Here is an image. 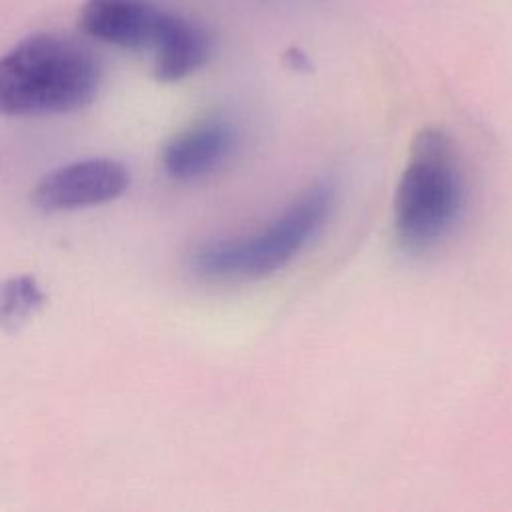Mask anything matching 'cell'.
I'll use <instances>...</instances> for the list:
<instances>
[{
    "label": "cell",
    "mask_w": 512,
    "mask_h": 512,
    "mask_svg": "<svg viewBox=\"0 0 512 512\" xmlns=\"http://www.w3.org/2000/svg\"><path fill=\"white\" fill-rule=\"evenodd\" d=\"M92 50L60 34H34L0 56V114L46 116L86 108L100 88Z\"/></svg>",
    "instance_id": "1"
},
{
    "label": "cell",
    "mask_w": 512,
    "mask_h": 512,
    "mask_svg": "<svg viewBox=\"0 0 512 512\" xmlns=\"http://www.w3.org/2000/svg\"><path fill=\"white\" fill-rule=\"evenodd\" d=\"M464 202V180L452 138L422 128L410 146L394 198V232L410 254L436 248L454 228Z\"/></svg>",
    "instance_id": "2"
},
{
    "label": "cell",
    "mask_w": 512,
    "mask_h": 512,
    "mask_svg": "<svg viewBox=\"0 0 512 512\" xmlns=\"http://www.w3.org/2000/svg\"><path fill=\"white\" fill-rule=\"evenodd\" d=\"M332 206V186L314 184L264 228L198 246L190 256L192 270L214 280H258L270 276L290 264L314 240Z\"/></svg>",
    "instance_id": "3"
},
{
    "label": "cell",
    "mask_w": 512,
    "mask_h": 512,
    "mask_svg": "<svg viewBox=\"0 0 512 512\" xmlns=\"http://www.w3.org/2000/svg\"><path fill=\"white\" fill-rule=\"evenodd\" d=\"M130 186L128 168L112 158H84L62 164L40 178L32 200L46 212L76 210L110 202Z\"/></svg>",
    "instance_id": "4"
},
{
    "label": "cell",
    "mask_w": 512,
    "mask_h": 512,
    "mask_svg": "<svg viewBox=\"0 0 512 512\" xmlns=\"http://www.w3.org/2000/svg\"><path fill=\"white\" fill-rule=\"evenodd\" d=\"M170 10L154 0H86L80 28L102 42L128 50H154Z\"/></svg>",
    "instance_id": "5"
},
{
    "label": "cell",
    "mask_w": 512,
    "mask_h": 512,
    "mask_svg": "<svg viewBox=\"0 0 512 512\" xmlns=\"http://www.w3.org/2000/svg\"><path fill=\"white\" fill-rule=\"evenodd\" d=\"M236 144L234 128L222 118L200 120L174 134L162 148V168L176 180H194L216 170Z\"/></svg>",
    "instance_id": "6"
},
{
    "label": "cell",
    "mask_w": 512,
    "mask_h": 512,
    "mask_svg": "<svg viewBox=\"0 0 512 512\" xmlns=\"http://www.w3.org/2000/svg\"><path fill=\"white\" fill-rule=\"evenodd\" d=\"M210 34L194 20L170 12L154 52V76L176 82L196 72L210 56Z\"/></svg>",
    "instance_id": "7"
},
{
    "label": "cell",
    "mask_w": 512,
    "mask_h": 512,
    "mask_svg": "<svg viewBox=\"0 0 512 512\" xmlns=\"http://www.w3.org/2000/svg\"><path fill=\"white\" fill-rule=\"evenodd\" d=\"M44 292L34 276L22 274L0 282V328L20 330L42 306Z\"/></svg>",
    "instance_id": "8"
}]
</instances>
